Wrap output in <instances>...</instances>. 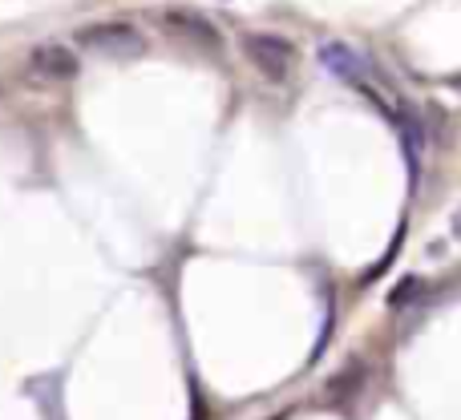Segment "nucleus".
<instances>
[{"mask_svg":"<svg viewBox=\"0 0 461 420\" xmlns=\"http://www.w3.org/2000/svg\"><path fill=\"white\" fill-rule=\"evenodd\" d=\"M77 45L89 53L102 57H142L146 53V37L126 21H102V24H86L77 32Z\"/></svg>","mask_w":461,"mask_h":420,"instance_id":"obj_1","label":"nucleus"},{"mask_svg":"<svg viewBox=\"0 0 461 420\" xmlns=\"http://www.w3.org/2000/svg\"><path fill=\"white\" fill-rule=\"evenodd\" d=\"M243 53L255 69L263 73L267 81H284L295 65V49L292 40L276 37V32H247L243 37Z\"/></svg>","mask_w":461,"mask_h":420,"instance_id":"obj_2","label":"nucleus"},{"mask_svg":"<svg viewBox=\"0 0 461 420\" xmlns=\"http://www.w3.org/2000/svg\"><path fill=\"white\" fill-rule=\"evenodd\" d=\"M29 69L41 73V77H49V81H69V77H77L81 61H77V53H73L69 45L45 40V45H37L29 53Z\"/></svg>","mask_w":461,"mask_h":420,"instance_id":"obj_3","label":"nucleus"},{"mask_svg":"<svg viewBox=\"0 0 461 420\" xmlns=\"http://www.w3.org/2000/svg\"><path fill=\"white\" fill-rule=\"evenodd\" d=\"M320 61H324V69L332 73V77L352 81V85H365V61H360V53L348 49L344 40H328V45H320Z\"/></svg>","mask_w":461,"mask_h":420,"instance_id":"obj_4","label":"nucleus"},{"mask_svg":"<svg viewBox=\"0 0 461 420\" xmlns=\"http://www.w3.org/2000/svg\"><path fill=\"white\" fill-rule=\"evenodd\" d=\"M167 21L175 24V29H183V32H194V37H199V40H207V45H215V40H219L215 24H211V21H203L199 13H183V8H170V13H167Z\"/></svg>","mask_w":461,"mask_h":420,"instance_id":"obj_5","label":"nucleus"},{"mask_svg":"<svg viewBox=\"0 0 461 420\" xmlns=\"http://www.w3.org/2000/svg\"><path fill=\"white\" fill-rule=\"evenodd\" d=\"M413 295H421V279H405V283L389 295V303H393V308H401V303H409Z\"/></svg>","mask_w":461,"mask_h":420,"instance_id":"obj_6","label":"nucleus"},{"mask_svg":"<svg viewBox=\"0 0 461 420\" xmlns=\"http://www.w3.org/2000/svg\"><path fill=\"white\" fill-rule=\"evenodd\" d=\"M454 235H457V238H461V210H457V214H454Z\"/></svg>","mask_w":461,"mask_h":420,"instance_id":"obj_7","label":"nucleus"}]
</instances>
